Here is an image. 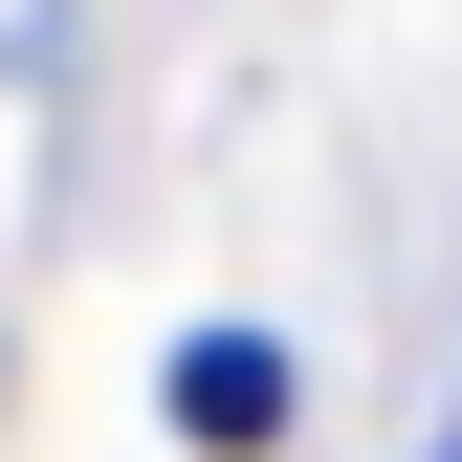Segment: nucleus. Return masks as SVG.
Instances as JSON below:
<instances>
[{"label":"nucleus","mask_w":462,"mask_h":462,"mask_svg":"<svg viewBox=\"0 0 462 462\" xmlns=\"http://www.w3.org/2000/svg\"><path fill=\"white\" fill-rule=\"evenodd\" d=\"M177 440L199 462H264L286 440V353H264V330H199V353H177Z\"/></svg>","instance_id":"f257e3e1"}]
</instances>
